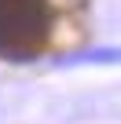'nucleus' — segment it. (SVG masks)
Returning a JSON list of instances; mask_svg holds the SVG:
<instances>
[{
    "label": "nucleus",
    "instance_id": "2",
    "mask_svg": "<svg viewBox=\"0 0 121 124\" xmlns=\"http://www.w3.org/2000/svg\"><path fill=\"white\" fill-rule=\"evenodd\" d=\"M74 66V62H106V66H114L117 62V47H92V51H77L70 58H63V66Z\"/></svg>",
    "mask_w": 121,
    "mask_h": 124
},
{
    "label": "nucleus",
    "instance_id": "1",
    "mask_svg": "<svg viewBox=\"0 0 121 124\" xmlns=\"http://www.w3.org/2000/svg\"><path fill=\"white\" fill-rule=\"evenodd\" d=\"M44 11L40 0H0V55L26 58L29 44H40Z\"/></svg>",
    "mask_w": 121,
    "mask_h": 124
}]
</instances>
